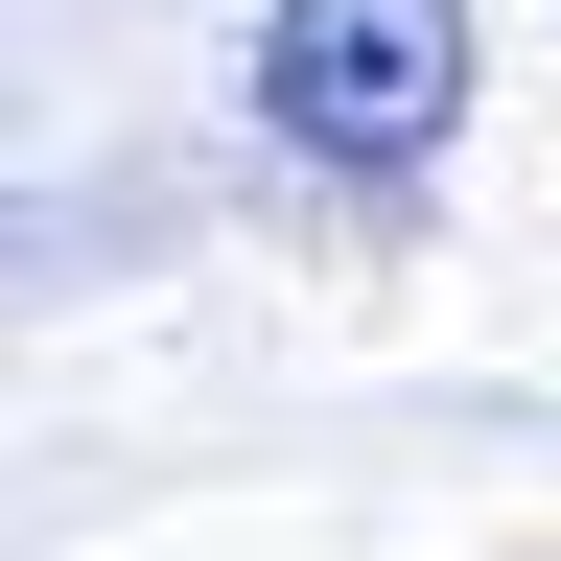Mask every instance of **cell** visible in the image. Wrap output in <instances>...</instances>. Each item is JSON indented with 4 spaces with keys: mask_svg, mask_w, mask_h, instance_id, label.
<instances>
[{
    "mask_svg": "<svg viewBox=\"0 0 561 561\" xmlns=\"http://www.w3.org/2000/svg\"><path fill=\"white\" fill-rule=\"evenodd\" d=\"M257 117L305 140V164H351V187L445 164V117H468V0H280V24H257Z\"/></svg>",
    "mask_w": 561,
    "mask_h": 561,
    "instance_id": "6da1fadb",
    "label": "cell"
}]
</instances>
